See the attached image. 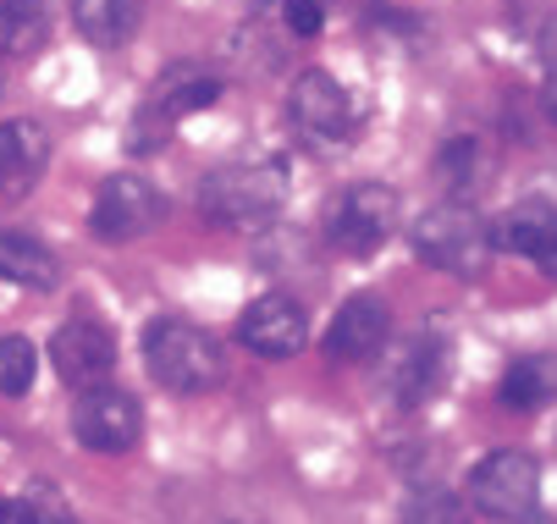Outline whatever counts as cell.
<instances>
[{
	"label": "cell",
	"mask_w": 557,
	"mask_h": 524,
	"mask_svg": "<svg viewBox=\"0 0 557 524\" xmlns=\"http://www.w3.org/2000/svg\"><path fill=\"white\" fill-rule=\"evenodd\" d=\"M144 370H149V376L161 382L166 392L194 398V392L221 387L226 353H221V342H215L205 326L177 321V315H161V321L144 326Z\"/></svg>",
	"instance_id": "obj_1"
},
{
	"label": "cell",
	"mask_w": 557,
	"mask_h": 524,
	"mask_svg": "<svg viewBox=\"0 0 557 524\" xmlns=\"http://www.w3.org/2000/svg\"><path fill=\"white\" fill-rule=\"evenodd\" d=\"M287 204V172L276 161H226L199 183V215L210 227H265Z\"/></svg>",
	"instance_id": "obj_2"
},
{
	"label": "cell",
	"mask_w": 557,
	"mask_h": 524,
	"mask_svg": "<svg viewBox=\"0 0 557 524\" xmlns=\"http://www.w3.org/2000/svg\"><path fill=\"white\" fill-rule=\"evenodd\" d=\"M215 100H221V78H215L210 66H199V61H172L161 78H154V89L144 95V105H138V116H133V133H127V149H133V155L161 149L183 116H194V111H205V105H215Z\"/></svg>",
	"instance_id": "obj_3"
},
{
	"label": "cell",
	"mask_w": 557,
	"mask_h": 524,
	"mask_svg": "<svg viewBox=\"0 0 557 524\" xmlns=\"http://www.w3.org/2000/svg\"><path fill=\"white\" fill-rule=\"evenodd\" d=\"M414 254L431 265V271H447V276H481L486 260H492V227H486V215L474 210V204H436L414 221V233H409Z\"/></svg>",
	"instance_id": "obj_4"
},
{
	"label": "cell",
	"mask_w": 557,
	"mask_h": 524,
	"mask_svg": "<svg viewBox=\"0 0 557 524\" xmlns=\"http://www.w3.org/2000/svg\"><path fill=\"white\" fill-rule=\"evenodd\" d=\"M381 387L404 403V409H420L431 398H442L447 376H453V342L431 326L409 332L404 342H386L381 348Z\"/></svg>",
	"instance_id": "obj_5"
},
{
	"label": "cell",
	"mask_w": 557,
	"mask_h": 524,
	"mask_svg": "<svg viewBox=\"0 0 557 524\" xmlns=\"http://www.w3.org/2000/svg\"><path fill=\"white\" fill-rule=\"evenodd\" d=\"M469 502H474V513L503 519V524L530 519L541 502V464L530 453H519V447H497V453H486L469 470Z\"/></svg>",
	"instance_id": "obj_6"
},
{
	"label": "cell",
	"mask_w": 557,
	"mask_h": 524,
	"mask_svg": "<svg viewBox=\"0 0 557 524\" xmlns=\"http://www.w3.org/2000/svg\"><path fill=\"white\" fill-rule=\"evenodd\" d=\"M166 221V199L149 177L138 172H111L100 188H95V204H89V227L100 244H133L144 233H154Z\"/></svg>",
	"instance_id": "obj_7"
},
{
	"label": "cell",
	"mask_w": 557,
	"mask_h": 524,
	"mask_svg": "<svg viewBox=\"0 0 557 524\" xmlns=\"http://www.w3.org/2000/svg\"><path fill=\"white\" fill-rule=\"evenodd\" d=\"M397 215H404V199L386 183H354L337 204H332V244L343 254H375L392 233H397Z\"/></svg>",
	"instance_id": "obj_8"
},
{
	"label": "cell",
	"mask_w": 557,
	"mask_h": 524,
	"mask_svg": "<svg viewBox=\"0 0 557 524\" xmlns=\"http://www.w3.org/2000/svg\"><path fill=\"white\" fill-rule=\"evenodd\" d=\"M72 436L89 447V453H133L144 436V409L127 387H89L72 403Z\"/></svg>",
	"instance_id": "obj_9"
},
{
	"label": "cell",
	"mask_w": 557,
	"mask_h": 524,
	"mask_svg": "<svg viewBox=\"0 0 557 524\" xmlns=\"http://www.w3.org/2000/svg\"><path fill=\"white\" fill-rule=\"evenodd\" d=\"M287 111H293V127L309 144H348L354 138V100H348V89L332 78V72H321V66H309V72H298V78H293Z\"/></svg>",
	"instance_id": "obj_10"
},
{
	"label": "cell",
	"mask_w": 557,
	"mask_h": 524,
	"mask_svg": "<svg viewBox=\"0 0 557 524\" xmlns=\"http://www.w3.org/2000/svg\"><path fill=\"white\" fill-rule=\"evenodd\" d=\"M50 359H55V376L66 387L89 392V387H106L111 382V370H116V337L100 321L77 315V321H66L50 337Z\"/></svg>",
	"instance_id": "obj_11"
},
{
	"label": "cell",
	"mask_w": 557,
	"mask_h": 524,
	"mask_svg": "<svg viewBox=\"0 0 557 524\" xmlns=\"http://www.w3.org/2000/svg\"><path fill=\"white\" fill-rule=\"evenodd\" d=\"M237 342L255 348L260 359H293L309 342V310L293 292H260L255 304L237 315Z\"/></svg>",
	"instance_id": "obj_12"
},
{
	"label": "cell",
	"mask_w": 557,
	"mask_h": 524,
	"mask_svg": "<svg viewBox=\"0 0 557 524\" xmlns=\"http://www.w3.org/2000/svg\"><path fill=\"white\" fill-rule=\"evenodd\" d=\"M50 166V127L34 116L0 122V199H28Z\"/></svg>",
	"instance_id": "obj_13"
},
{
	"label": "cell",
	"mask_w": 557,
	"mask_h": 524,
	"mask_svg": "<svg viewBox=\"0 0 557 524\" xmlns=\"http://www.w3.org/2000/svg\"><path fill=\"white\" fill-rule=\"evenodd\" d=\"M386 342H392V310L370 292L348 298V304L337 310V321L326 326V353L337 364H370Z\"/></svg>",
	"instance_id": "obj_14"
},
{
	"label": "cell",
	"mask_w": 557,
	"mask_h": 524,
	"mask_svg": "<svg viewBox=\"0 0 557 524\" xmlns=\"http://www.w3.org/2000/svg\"><path fill=\"white\" fill-rule=\"evenodd\" d=\"M492 244H503V249L519 254V260H535L541 276L557 282V204H552V199H519V204L497 221Z\"/></svg>",
	"instance_id": "obj_15"
},
{
	"label": "cell",
	"mask_w": 557,
	"mask_h": 524,
	"mask_svg": "<svg viewBox=\"0 0 557 524\" xmlns=\"http://www.w3.org/2000/svg\"><path fill=\"white\" fill-rule=\"evenodd\" d=\"M557 403V353H524L503 370V409L541 414Z\"/></svg>",
	"instance_id": "obj_16"
},
{
	"label": "cell",
	"mask_w": 557,
	"mask_h": 524,
	"mask_svg": "<svg viewBox=\"0 0 557 524\" xmlns=\"http://www.w3.org/2000/svg\"><path fill=\"white\" fill-rule=\"evenodd\" d=\"M0 276L17 287H34V292H50L61 282V260L34 233H0Z\"/></svg>",
	"instance_id": "obj_17"
},
{
	"label": "cell",
	"mask_w": 557,
	"mask_h": 524,
	"mask_svg": "<svg viewBox=\"0 0 557 524\" xmlns=\"http://www.w3.org/2000/svg\"><path fill=\"white\" fill-rule=\"evenodd\" d=\"M144 0H72V23L95 50H116L133 39Z\"/></svg>",
	"instance_id": "obj_18"
},
{
	"label": "cell",
	"mask_w": 557,
	"mask_h": 524,
	"mask_svg": "<svg viewBox=\"0 0 557 524\" xmlns=\"http://www.w3.org/2000/svg\"><path fill=\"white\" fill-rule=\"evenodd\" d=\"M50 39V0H0V55L23 61Z\"/></svg>",
	"instance_id": "obj_19"
},
{
	"label": "cell",
	"mask_w": 557,
	"mask_h": 524,
	"mask_svg": "<svg viewBox=\"0 0 557 524\" xmlns=\"http://www.w3.org/2000/svg\"><path fill=\"white\" fill-rule=\"evenodd\" d=\"M436 183L453 204H469L474 194L486 188V149L474 138H447L436 149Z\"/></svg>",
	"instance_id": "obj_20"
},
{
	"label": "cell",
	"mask_w": 557,
	"mask_h": 524,
	"mask_svg": "<svg viewBox=\"0 0 557 524\" xmlns=\"http://www.w3.org/2000/svg\"><path fill=\"white\" fill-rule=\"evenodd\" d=\"M34 376H39V348L28 337H0V398H23L34 392Z\"/></svg>",
	"instance_id": "obj_21"
},
{
	"label": "cell",
	"mask_w": 557,
	"mask_h": 524,
	"mask_svg": "<svg viewBox=\"0 0 557 524\" xmlns=\"http://www.w3.org/2000/svg\"><path fill=\"white\" fill-rule=\"evenodd\" d=\"M409 524H474V519H469V508H463L453 491L425 486V491H414V502H409Z\"/></svg>",
	"instance_id": "obj_22"
},
{
	"label": "cell",
	"mask_w": 557,
	"mask_h": 524,
	"mask_svg": "<svg viewBox=\"0 0 557 524\" xmlns=\"http://www.w3.org/2000/svg\"><path fill=\"white\" fill-rule=\"evenodd\" d=\"M282 23H287V34L314 39L326 28V12H321V0H282Z\"/></svg>",
	"instance_id": "obj_23"
},
{
	"label": "cell",
	"mask_w": 557,
	"mask_h": 524,
	"mask_svg": "<svg viewBox=\"0 0 557 524\" xmlns=\"http://www.w3.org/2000/svg\"><path fill=\"white\" fill-rule=\"evenodd\" d=\"M0 524H34V497H0Z\"/></svg>",
	"instance_id": "obj_24"
},
{
	"label": "cell",
	"mask_w": 557,
	"mask_h": 524,
	"mask_svg": "<svg viewBox=\"0 0 557 524\" xmlns=\"http://www.w3.org/2000/svg\"><path fill=\"white\" fill-rule=\"evenodd\" d=\"M34 524H77V519H72V513H61V508H50V513H39V508H34Z\"/></svg>",
	"instance_id": "obj_25"
},
{
	"label": "cell",
	"mask_w": 557,
	"mask_h": 524,
	"mask_svg": "<svg viewBox=\"0 0 557 524\" xmlns=\"http://www.w3.org/2000/svg\"><path fill=\"white\" fill-rule=\"evenodd\" d=\"M546 111L557 116V72H546Z\"/></svg>",
	"instance_id": "obj_26"
}]
</instances>
